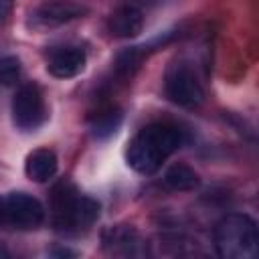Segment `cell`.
Instances as JSON below:
<instances>
[{
    "label": "cell",
    "mask_w": 259,
    "mask_h": 259,
    "mask_svg": "<svg viewBox=\"0 0 259 259\" xmlns=\"http://www.w3.org/2000/svg\"><path fill=\"white\" fill-rule=\"evenodd\" d=\"M85 51L77 49V47H63L51 53L47 69L51 75L59 77V79H71L75 75H79L85 69Z\"/></svg>",
    "instance_id": "obj_8"
},
{
    "label": "cell",
    "mask_w": 259,
    "mask_h": 259,
    "mask_svg": "<svg viewBox=\"0 0 259 259\" xmlns=\"http://www.w3.org/2000/svg\"><path fill=\"white\" fill-rule=\"evenodd\" d=\"M200 182L198 174L186 166V164H172L166 172H164V186L168 190H174V192H186V190H192L196 188Z\"/></svg>",
    "instance_id": "obj_12"
},
{
    "label": "cell",
    "mask_w": 259,
    "mask_h": 259,
    "mask_svg": "<svg viewBox=\"0 0 259 259\" xmlns=\"http://www.w3.org/2000/svg\"><path fill=\"white\" fill-rule=\"evenodd\" d=\"M214 247L223 259H255L259 253L255 221L241 212L223 217L214 227Z\"/></svg>",
    "instance_id": "obj_2"
},
{
    "label": "cell",
    "mask_w": 259,
    "mask_h": 259,
    "mask_svg": "<svg viewBox=\"0 0 259 259\" xmlns=\"http://www.w3.org/2000/svg\"><path fill=\"white\" fill-rule=\"evenodd\" d=\"M0 259H8V249L2 245V241H0Z\"/></svg>",
    "instance_id": "obj_18"
},
{
    "label": "cell",
    "mask_w": 259,
    "mask_h": 259,
    "mask_svg": "<svg viewBox=\"0 0 259 259\" xmlns=\"http://www.w3.org/2000/svg\"><path fill=\"white\" fill-rule=\"evenodd\" d=\"M0 225H2V196H0Z\"/></svg>",
    "instance_id": "obj_19"
},
{
    "label": "cell",
    "mask_w": 259,
    "mask_h": 259,
    "mask_svg": "<svg viewBox=\"0 0 259 259\" xmlns=\"http://www.w3.org/2000/svg\"><path fill=\"white\" fill-rule=\"evenodd\" d=\"M87 12L85 6L69 2V0H47L40 6H36L30 14V24L34 28H55L61 24H67Z\"/></svg>",
    "instance_id": "obj_7"
},
{
    "label": "cell",
    "mask_w": 259,
    "mask_h": 259,
    "mask_svg": "<svg viewBox=\"0 0 259 259\" xmlns=\"http://www.w3.org/2000/svg\"><path fill=\"white\" fill-rule=\"evenodd\" d=\"M103 243L107 247H111L113 253H121V255H138L140 251V235L136 229L119 225V227H111L103 233Z\"/></svg>",
    "instance_id": "obj_11"
},
{
    "label": "cell",
    "mask_w": 259,
    "mask_h": 259,
    "mask_svg": "<svg viewBox=\"0 0 259 259\" xmlns=\"http://www.w3.org/2000/svg\"><path fill=\"white\" fill-rule=\"evenodd\" d=\"M164 91H166V97L180 107L194 109L204 101V89L196 79L192 67L184 61H174L166 69Z\"/></svg>",
    "instance_id": "obj_4"
},
{
    "label": "cell",
    "mask_w": 259,
    "mask_h": 259,
    "mask_svg": "<svg viewBox=\"0 0 259 259\" xmlns=\"http://www.w3.org/2000/svg\"><path fill=\"white\" fill-rule=\"evenodd\" d=\"M47 119V105L36 83L22 85L12 99V121L22 132H34Z\"/></svg>",
    "instance_id": "obj_5"
},
{
    "label": "cell",
    "mask_w": 259,
    "mask_h": 259,
    "mask_svg": "<svg viewBox=\"0 0 259 259\" xmlns=\"http://www.w3.org/2000/svg\"><path fill=\"white\" fill-rule=\"evenodd\" d=\"M107 28L117 38L138 36L144 28V14L138 6L123 4V6H119L117 10L111 12V16L107 20Z\"/></svg>",
    "instance_id": "obj_9"
},
{
    "label": "cell",
    "mask_w": 259,
    "mask_h": 259,
    "mask_svg": "<svg viewBox=\"0 0 259 259\" xmlns=\"http://www.w3.org/2000/svg\"><path fill=\"white\" fill-rule=\"evenodd\" d=\"M45 221L42 204L26 192H10L2 196V225H10L20 231L36 229Z\"/></svg>",
    "instance_id": "obj_6"
},
{
    "label": "cell",
    "mask_w": 259,
    "mask_h": 259,
    "mask_svg": "<svg viewBox=\"0 0 259 259\" xmlns=\"http://www.w3.org/2000/svg\"><path fill=\"white\" fill-rule=\"evenodd\" d=\"M20 71L22 67H20L18 57L8 55L0 59V83L2 85H14L20 79Z\"/></svg>",
    "instance_id": "obj_15"
},
{
    "label": "cell",
    "mask_w": 259,
    "mask_h": 259,
    "mask_svg": "<svg viewBox=\"0 0 259 259\" xmlns=\"http://www.w3.org/2000/svg\"><path fill=\"white\" fill-rule=\"evenodd\" d=\"M144 59V47H132V49H125L123 53L117 55V61H115V69L121 77H132L140 63Z\"/></svg>",
    "instance_id": "obj_14"
},
{
    "label": "cell",
    "mask_w": 259,
    "mask_h": 259,
    "mask_svg": "<svg viewBox=\"0 0 259 259\" xmlns=\"http://www.w3.org/2000/svg\"><path fill=\"white\" fill-rule=\"evenodd\" d=\"M53 217L59 231L77 233L97 221L99 202L91 196L79 194L73 184L61 182L53 188Z\"/></svg>",
    "instance_id": "obj_3"
},
{
    "label": "cell",
    "mask_w": 259,
    "mask_h": 259,
    "mask_svg": "<svg viewBox=\"0 0 259 259\" xmlns=\"http://www.w3.org/2000/svg\"><path fill=\"white\" fill-rule=\"evenodd\" d=\"M12 2L14 0H0V22H4L12 10Z\"/></svg>",
    "instance_id": "obj_16"
},
{
    "label": "cell",
    "mask_w": 259,
    "mask_h": 259,
    "mask_svg": "<svg viewBox=\"0 0 259 259\" xmlns=\"http://www.w3.org/2000/svg\"><path fill=\"white\" fill-rule=\"evenodd\" d=\"M53 255H55V257H75L77 253L71 251V249H67V247H61V249H55Z\"/></svg>",
    "instance_id": "obj_17"
},
{
    "label": "cell",
    "mask_w": 259,
    "mask_h": 259,
    "mask_svg": "<svg viewBox=\"0 0 259 259\" xmlns=\"http://www.w3.org/2000/svg\"><path fill=\"white\" fill-rule=\"evenodd\" d=\"M121 121H123L121 109H117V107H107V109H101V111L91 119V125H89V127H91L93 138H97V140H107V138H111V136L119 130Z\"/></svg>",
    "instance_id": "obj_13"
},
{
    "label": "cell",
    "mask_w": 259,
    "mask_h": 259,
    "mask_svg": "<svg viewBox=\"0 0 259 259\" xmlns=\"http://www.w3.org/2000/svg\"><path fill=\"white\" fill-rule=\"evenodd\" d=\"M182 144V132L168 123H150L130 142L125 160L138 174L150 176L170 158Z\"/></svg>",
    "instance_id": "obj_1"
},
{
    "label": "cell",
    "mask_w": 259,
    "mask_h": 259,
    "mask_svg": "<svg viewBox=\"0 0 259 259\" xmlns=\"http://www.w3.org/2000/svg\"><path fill=\"white\" fill-rule=\"evenodd\" d=\"M57 166H59V162H57L55 152L49 148H38L28 154V158L24 162V172L32 182H47L55 176Z\"/></svg>",
    "instance_id": "obj_10"
}]
</instances>
